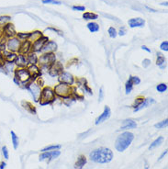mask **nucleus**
I'll list each match as a JSON object with an SVG mask.
<instances>
[{
  "mask_svg": "<svg viewBox=\"0 0 168 169\" xmlns=\"http://www.w3.org/2000/svg\"><path fill=\"white\" fill-rule=\"evenodd\" d=\"M91 161L98 164H107L113 159V152L109 148L101 147L92 151L89 155Z\"/></svg>",
  "mask_w": 168,
  "mask_h": 169,
  "instance_id": "nucleus-1",
  "label": "nucleus"
},
{
  "mask_svg": "<svg viewBox=\"0 0 168 169\" xmlns=\"http://www.w3.org/2000/svg\"><path fill=\"white\" fill-rule=\"evenodd\" d=\"M134 140V134L130 131H124L118 136L115 142V148L119 152H124Z\"/></svg>",
  "mask_w": 168,
  "mask_h": 169,
  "instance_id": "nucleus-2",
  "label": "nucleus"
},
{
  "mask_svg": "<svg viewBox=\"0 0 168 169\" xmlns=\"http://www.w3.org/2000/svg\"><path fill=\"white\" fill-rule=\"evenodd\" d=\"M14 77L20 81V86H23L24 88L31 82L33 81L31 74H30L27 67L24 68H16L14 71Z\"/></svg>",
  "mask_w": 168,
  "mask_h": 169,
  "instance_id": "nucleus-3",
  "label": "nucleus"
},
{
  "mask_svg": "<svg viewBox=\"0 0 168 169\" xmlns=\"http://www.w3.org/2000/svg\"><path fill=\"white\" fill-rule=\"evenodd\" d=\"M55 99H56V96H55L54 91H53V87L43 86L42 89L41 97H40L38 103H40V105H42V106L50 105L55 101Z\"/></svg>",
  "mask_w": 168,
  "mask_h": 169,
  "instance_id": "nucleus-4",
  "label": "nucleus"
},
{
  "mask_svg": "<svg viewBox=\"0 0 168 169\" xmlns=\"http://www.w3.org/2000/svg\"><path fill=\"white\" fill-rule=\"evenodd\" d=\"M53 91L56 97L64 99L69 96H73V86L64 84V83H59L53 87Z\"/></svg>",
  "mask_w": 168,
  "mask_h": 169,
  "instance_id": "nucleus-5",
  "label": "nucleus"
},
{
  "mask_svg": "<svg viewBox=\"0 0 168 169\" xmlns=\"http://www.w3.org/2000/svg\"><path fill=\"white\" fill-rule=\"evenodd\" d=\"M56 62L55 53H42L38 60V64L41 70H48L49 67Z\"/></svg>",
  "mask_w": 168,
  "mask_h": 169,
  "instance_id": "nucleus-6",
  "label": "nucleus"
},
{
  "mask_svg": "<svg viewBox=\"0 0 168 169\" xmlns=\"http://www.w3.org/2000/svg\"><path fill=\"white\" fill-rule=\"evenodd\" d=\"M26 89H28L31 96L33 98V100L34 102H39V99H40V97H41V93H42V86L37 82L36 80L35 81H31L26 87Z\"/></svg>",
  "mask_w": 168,
  "mask_h": 169,
  "instance_id": "nucleus-7",
  "label": "nucleus"
},
{
  "mask_svg": "<svg viewBox=\"0 0 168 169\" xmlns=\"http://www.w3.org/2000/svg\"><path fill=\"white\" fill-rule=\"evenodd\" d=\"M20 44H21V41L18 40L17 37H12V38H9L7 40L6 42V50H8V52H16L17 53L18 51H20Z\"/></svg>",
  "mask_w": 168,
  "mask_h": 169,
  "instance_id": "nucleus-8",
  "label": "nucleus"
},
{
  "mask_svg": "<svg viewBox=\"0 0 168 169\" xmlns=\"http://www.w3.org/2000/svg\"><path fill=\"white\" fill-rule=\"evenodd\" d=\"M62 72H64V65L57 61L53 63L48 69V74L51 77H58Z\"/></svg>",
  "mask_w": 168,
  "mask_h": 169,
  "instance_id": "nucleus-9",
  "label": "nucleus"
},
{
  "mask_svg": "<svg viewBox=\"0 0 168 169\" xmlns=\"http://www.w3.org/2000/svg\"><path fill=\"white\" fill-rule=\"evenodd\" d=\"M58 81L59 83H64L69 86H73L74 82H76V77H74L72 74H70L69 72H62L61 74L58 77Z\"/></svg>",
  "mask_w": 168,
  "mask_h": 169,
  "instance_id": "nucleus-10",
  "label": "nucleus"
},
{
  "mask_svg": "<svg viewBox=\"0 0 168 169\" xmlns=\"http://www.w3.org/2000/svg\"><path fill=\"white\" fill-rule=\"evenodd\" d=\"M49 41L48 37L47 36H42L40 39H38L37 41H35L34 42H32V45H31V52H41L43 45Z\"/></svg>",
  "mask_w": 168,
  "mask_h": 169,
  "instance_id": "nucleus-11",
  "label": "nucleus"
},
{
  "mask_svg": "<svg viewBox=\"0 0 168 169\" xmlns=\"http://www.w3.org/2000/svg\"><path fill=\"white\" fill-rule=\"evenodd\" d=\"M111 116V110H110V108L108 106H105L104 108V110L102 113L96 119V121H95V124L96 125H98L100 123H103L105 121H107Z\"/></svg>",
  "mask_w": 168,
  "mask_h": 169,
  "instance_id": "nucleus-12",
  "label": "nucleus"
},
{
  "mask_svg": "<svg viewBox=\"0 0 168 169\" xmlns=\"http://www.w3.org/2000/svg\"><path fill=\"white\" fill-rule=\"evenodd\" d=\"M57 43L53 41H48L42 47L41 53H54L56 51H57Z\"/></svg>",
  "mask_w": 168,
  "mask_h": 169,
  "instance_id": "nucleus-13",
  "label": "nucleus"
},
{
  "mask_svg": "<svg viewBox=\"0 0 168 169\" xmlns=\"http://www.w3.org/2000/svg\"><path fill=\"white\" fill-rule=\"evenodd\" d=\"M27 68H28L30 74H31L33 81L37 80L42 77V70L38 64H30V65H28Z\"/></svg>",
  "mask_w": 168,
  "mask_h": 169,
  "instance_id": "nucleus-14",
  "label": "nucleus"
},
{
  "mask_svg": "<svg viewBox=\"0 0 168 169\" xmlns=\"http://www.w3.org/2000/svg\"><path fill=\"white\" fill-rule=\"evenodd\" d=\"M2 32H3V36L7 39L12 38V37H15L17 32L15 30V27L12 23H8L3 29H2Z\"/></svg>",
  "mask_w": 168,
  "mask_h": 169,
  "instance_id": "nucleus-15",
  "label": "nucleus"
},
{
  "mask_svg": "<svg viewBox=\"0 0 168 169\" xmlns=\"http://www.w3.org/2000/svg\"><path fill=\"white\" fill-rule=\"evenodd\" d=\"M128 25L129 28L134 29V28H142L145 25V20L141 17H133L130 18L128 21Z\"/></svg>",
  "mask_w": 168,
  "mask_h": 169,
  "instance_id": "nucleus-16",
  "label": "nucleus"
},
{
  "mask_svg": "<svg viewBox=\"0 0 168 169\" xmlns=\"http://www.w3.org/2000/svg\"><path fill=\"white\" fill-rule=\"evenodd\" d=\"M14 64H15L17 68H24V67H28V65H29L27 58H26V55L20 54V53H17V56Z\"/></svg>",
  "mask_w": 168,
  "mask_h": 169,
  "instance_id": "nucleus-17",
  "label": "nucleus"
},
{
  "mask_svg": "<svg viewBox=\"0 0 168 169\" xmlns=\"http://www.w3.org/2000/svg\"><path fill=\"white\" fill-rule=\"evenodd\" d=\"M154 103H155V100H154V99H152V98L144 99L142 100V102L138 107H136L135 108H133V111H134V112H138V111H140V110H142V109H143V108H148V107L152 106V105L154 104Z\"/></svg>",
  "mask_w": 168,
  "mask_h": 169,
  "instance_id": "nucleus-18",
  "label": "nucleus"
},
{
  "mask_svg": "<svg viewBox=\"0 0 168 169\" xmlns=\"http://www.w3.org/2000/svg\"><path fill=\"white\" fill-rule=\"evenodd\" d=\"M31 45H32V42H30L28 40L24 41V42H21L20 51H18L17 53L23 54V55H27L28 53H30L31 52Z\"/></svg>",
  "mask_w": 168,
  "mask_h": 169,
  "instance_id": "nucleus-19",
  "label": "nucleus"
},
{
  "mask_svg": "<svg viewBox=\"0 0 168 169\" xmlns=\"http://www.w3.org/2000/svg\"><path fill=\"white\" fill-rule=\"evenodd\" d=\"M2 53H3V57H4L5 62H8V63H14L17 58V53L8 52V50L3 51Z\"/></svg>",
  "mask_w": 168,
  "mask_h": 169,
  "instance_id": "nucleus-20",
  "label": "nucleus"
},
{
  "mask_svg": "<svg viewBox=\"0 0 168 169\" xmlns=\"http://www.w3.org/2000/svg\"><path fill=\"white\" fill-rule=\"evenodd\" d=\"M137 127V123L136 121H134L133 120H130V119H127L125 120H123L122 125L120 127V130H125L128 129H134Z\"/></svg>",
  "mask_w": 168,
  "mask_h": 169,
  "instance_id": "nucleus-21",
  "label": "nucleus"
},
{
  "mask_svg": "<svg viewBox=\"0 0 168 169\" xmlns=\"http://www.w3.org/2000/svg\"><path fill=\"white\" fill-rule=\"evenodd\" d=\"M21 106L23 107V108L28 111L29 113L30 114H33V115H36L37 114V110H36V108L33 106V104L31 102H29V101H21Z\"/></svg>",
  "mask_w": 168,
  "mask_h": 169,
  "instance_id": "nucleus-22",
  "label": "nucleus"
},
{
  "mask_svg": "<svg viewBox=\"0 0 168 169\" xmlns=\"http://www.w3.org/2000/svg\"><path fill=\"white\" fill-rule=\"evenodd\" d=\"M26 58L28 61V64H38V60H39V56L37 55L36 52H30V53H28L26 55Z\"/></svg>",
  "mask_w": 168,
  "mask_h": 169,
  "instance_id": "nucleus-23",
  "label": "nucleus"
},
{
  "mask_svg": "<svg viewBox=\"0 0 168 169\" xmlns=\"http://www.w3.org/2000/svg\"><path fill=\"white\" fill-rule=\"evenodd\" d=\"M16 65L14 63H8V62H5L4 64L0 67V69L3 70L4 73L6 74H9V73H13L14 74V71L16 70Z\"/></svg>",
  "mask_w": 168,
  "mask_h": 169,
  "instance_id": "nucleus-24",
  "label": "nucleus"
},
{
  "mask_svg": "<svg viewBox=\"0 0 168 169\" xmlns=\"http://www.w3.org/2000/svg\"><path fill=\"white\" fill-rule=\"evenodd\" d=\"M156 55H157L156 65L159 66L161 69H164V68L166 67V64H165V57L163 55V53H161V52H157Z\"/></svg>",
  "mask_w": 168,
  "mask_h": 169,
  "instance_id": "nucleus-25",
  "label": "nucleus"
},
{
  "mask_svg": "<svg viewBox=\"0 0 168 169\" xmlns=\"http://www.w3.org/2000/svg\"><path fill=\"white\" fill-rule=\"evenodd\" d=\"M87 160H86V157L85 155H79V157L77 158V161L74 164V168L76 169H82L85 164H86Z\"/></svg>",
  "mask_w": 168,
  "mask_h": 169,
  "instance_id": "nucleus-26",
  "label": "nucleus"
},
{
  "mask_svg": "<svg viewBox=\"0 0 168 169\" xmlns=\"http://www.w3.org/2000/svg\"><path fill=\"white\" fill-rule=\"evenodd\" d=\"M42 36H43L42 32L40 31V30H35V31H32L30 32V38L28 41H30V42H34L35 41H37L38 39H40Z\"/></svg>",
  "mask_w": 168,
  "mask_h": 169,
  "instance_id": "nucleus-27",
  "label": "nucleus"
},
{
  "mask_svg": "<svg viewBox=\"0 0 168 169\" xmlns=\"http://www.w3.org/2000/svg\"><path fill=\"white\" fill-rule=\"evenodd\" d=\"M83 18L86 20H95L98 18V15L93 12H85L83 14Z\"/></svg>",
  "mask_w": 168,
  "mask_h": 169,
  "instance_id": "nucleus-28",
  "label": "nucleus"
},
{
  "mask_svg": "<svg viewBox=\"0 0 168 169\" xmlns=\"http://www.w3.org/2000/svg\"><path fill=\"white\" fill-rule=\"evenodd\" d=\"M10 135H11V142H12V144H13V148L15 150H17V147H18V144H20V139H18V136L15 133V131H13V130H11Z\"/></svg>",
  "mask_w": 168,
  "mask_h": 169,
  "instance_id": "nucleus-29",
  "label": "nucleus"
},
{
  "mask_svg": "<svg viewBox=\"0 0 168 169\" xmlns=\"http://www.w3.org/2000/svg\"><path fill=\"white\" fill-rule=\"evenodd\" d=\"M86 27H87L88 30L92 33L98 32L99 30V25L96 22H89V23H87Z\"/></svg>",
  "mask_w": 168,
  "mask_h": 169,
  "instance_id": "nucleus-30",
  "label": "nucleus"
},
{
  "mask_svg": "<svg viewBox=\"0 0 168 169\" xmlns=\"http://www.w3.org/2000/svg\"><path fill=\"white\" fill-rule=\"evenodd\" d=\"M11 20V17L9 16H1L0 17V30H2L8 23Z\"/></svg>",
  "mask_w": 168,
  "mask_h": 169,
  "instance_id": "nucleus-31",
  "label": "nucleus"
},
{
  "mask_svg": "<svg viewBox=\"0 0 168 169\" xmlns=\"http://www.w3.org/2000/svg\"><path fill=\"white\" fill-rule=\"evenodd\" d=\"M76 99L74 98L73 96H69V97H66V98H64L63 99V103L64 105H65L66 107H70L72 106L74 102H76Z\"/></svg>",
  "mask_w": 168,
  "mask_h": 169,
  "instance_id": "nucleus-32",
  "label": "nucleus"
},
{
  "mask_svg": "<svg viewBox=\"0 0 168 169\" xmlns=\"http://www.w3.org/2000/svg\"><path fill=\"white\" fill-rule=\"evenodd\" d=\"M30 34V32H17V33L16 34V37H17V38L18 40H20V41L24 42V41L29 40Z\"/></svg>",
  "mask_w": 168,
  "mask_h": 169,
  "instance_id": "nucleus-33",
  "label": "nucleus"
},
{
  "mask_svg": "<svg viewBox=\"0 0 168 169\" xmlns=\"http://www.w3.org/2000/svg\"><path fill=\"white\" fill-rule=\"evenodd\" d=\"M61 145L60 144H53V145H49V146H46L44 147L43 149L41 150V152L43 153V152H50V151H54V150H59L61 149Z\"/></svg>",
  "mask_w": 168,
  "mask_h": 169,
  "instance_id": "nucleus-34",
  "label": "nucleus"
},
{
  "mask_svg": "<svg viewBox=\"0 0 168 169\" xmlns=\"http://www.w3.org/2000/svg\"><path fill=\"white\" fill-rule=\"evenodd\" d=\"M163 138L162 136L158 137L157 139H155V140L151 143L150 147H149V150H153V149H154V148H156L157 146L161 145V143H163Z\"/></svg>",
  "mask_w": 168,
  "mask_h": 169,
  "instance_id": "nucleus-35",
  "label": "nucleus"
},
{
  "mask_svg": "<svg viewBox=\"0 0 168 169\" xmlns=\"http://www.w3.org/2000/svg\"><path fill=\"white\" fill-rule=\"evenodd\" d=\"M133 85H132V81H130L129 79L126 82V84H125V94L126 95H129V94L132 91V89H133Z\"/></svg>",
  "mask_w": 168,
  "mask_h": 169,
  "instance_id": "nucleus-36",
  "label": "nucleus"
},
{
  "mask_svg": "<svg viewBox=\"0 0 168 169\" xmlns=\"http://www.w3.org/2000/svg\"><path fill=\"white\" fill-rule=\"evenodd\" d=\"M167 88H168V86H167V84H165V83H160V84H158L156 86V90L159 93H164V92H166Z\"/></svg>",
  "mask_w": 168,
  "mask_h": 169,
  "instance_id": "nucleus-37",
  "label": "nucleus"
},
{
  "mask_svg": "<svg viewBox=\"0 0 168 169\" xmlns=\"http://www.w3.org/2000/svg\"><path fill=\"white\" fill-rule=\"evenodd\" d=\"M107 33H108L110 38H112V39H115L116 37L118 36V31H117V30L114 27H110L108 29V30H107Z\"/></svg>",
  "mask_w": 168,
  "mask_h": 169,
  "instance_id": "nucleus-38",
  "label": "nucleus"
},
{
  "mask_svg": "<svg viewBox=\"0 0 168 169\" xmlns=\"http://www.w3.org/2000/svg\"><path fill=\"white\" fill-rule=\"evenodd\" d=\"M167 125H168V119H165L164 120H162V121L154 124V127L156 129H163V128H165Z\"/></svg>",
  "mask_w": 168,
  "mask_h": 169,
  "instance_id": "nucleus-39",
  "label": "nucleus"
},
{
  "mask_svg": "<svg viewBox=\"0 0 168 169\" xmlns=\"http://www.w3.org/2000/svg\"><path fill=\"white\" fill-rule=\"evenodd\" d=\"M129 79L130 81H132V85H133V86H138V85H140V84H141V79H140V77H135V76H130Z\"/></svg>",
  "mask_w": 168,
  "mask_h": 169,
  "instance_id": "nucleus-40",
  "label": "nucleus"
},
{
  "mask_svg": "<svg viewBox=\"0 0 168 169\" xmlns=\"http://www.w3.org/2000/svg\"><path fill=\"white\" fill-rule=\"evenodd\" d=\"M42 4H50V5H61L62 2L59 0H42Z\"/></svg>",
  "mask_w": 168,
  "mask_h": 169,
  "instance_id": "nucleus-41",
  "label": "nucleus"
},
{
  "mask_svg": "<svg viewBox=\"0 0 168 169\" xmlns=\"http://www.w3.org/2000/svg\"><path fill=\"white\" fill-rule=\"evenodd\" d=\"M2 155H3L5 159L8 160L9 158V152H8V149L7 146H3L2 147Z\"/></svg>",
  "mask_w": 168,
  "mask_h": 169,
  "instance_id": "nucleus-42",
  "label": "nucleus"
},
{
  "mask_svg": "<svg viewBox=\"0 0 168 169\" xmlns=\"http://www.w3.org/2000/svg\"><path fill=\"white\" fill-rule=\"evenodd\" d=\"M81 88H83V89H84V91H85V92H86V93L88 94V95H90V96H92V95H93L92 89L89 87V86L87 85V83H86V84H85V85H84V86H83Z\"/></svg>",
  "mask_w": 168,
  "mask_h": 169,
  "instance_id": "nucleus-43",
  "label": "nucleus"
},
{
  "mask_svg": "<svg viewBox=\"0 0 168 169\" xmlns=\"http://www.w3.org/2000/svg\"><path fill=\"white\" fill-rule=\"evenodd\" d=\"M160 49L161 51L163 52H168V42L165 41V42H163L160 45Z\"/></svg>",
  "mask_w": 168,
  "mask_h": 169,
  "instance_id": "nucleus-44",
  "label": "nucleus"
},
{
  "mask_svg": "<svg viewBox=\"0 0 168 169\" xmlns=\"http://www.w3.org/2000/svg\"><path fill=\"white\" fill-rule=\"evenodd\" d=\"M144 99V98H142V97H138L136 99H135V102H134V104L132 105V108H135L136 107H138L142 102V100Z\"/></svg>",
  "mask_w": 168,
  "mask_h": 169,
  "instance_id": "nucleus-45",
  "label": "nucleus"
},
{
  "mask_svg": "<svg viewBox=\"0 0 168 169\" xmlns=\"http://www.w3.org/2000/svg\"><path fill=\"white\" fill-rule=\"evenodd\" d=\"M73 10H76V11H85L86 8L84 6H73L72 7Z\"/></svg>",
  "mask_w": 168,
  "mask_h": 169,
  "instance_id": "nucleus-46",
  "label": "nucleus"
},
{
  "mask_svg": "<svg viewBox=\"0 0 168 169\" xmlns=\"http://www.w3.org/2000/svg\"><path fill=\"white\" fill-rule=\"evenodd\" d=\"M151 64V60L150 59H143V61H142V66H143V68H148L149 67V65Z\"/></svg>",
  "mask_w": 168,
  "mask_h": 169,
  "instance_id": "nucleus-47",
  "label": "nucleus"
},
{
  "mask_svg": "<svg viewBox=\"0 0 168 169\" xmlns=\"http://www.w3.org/2000/svg\"><path fill=\"white\" fill-rule=\"evenodd\" d=\"M104 99V88L103 87H100L99 89V94H98V99H99V102H101Z\"/></svg>",
  "mask_w": 168,
  "mask_h": 169,
  "instance_id": "nucleus-48",
  "label": "nucleus"
},
{
  "mask_svg": "<svg viewBox=\"0 0 168 169\" xmlns=\"http://www.w3.org/2000/svg\"><path fill=\"white\" fill-rule=\"evenodd\" d=\"M125 34H126V29H125L124 27H121V28L120 29L119 32H118V35H120V36H124Z\"/></svg>",
  "mask_w": 168,
  "mask_h": 169,
  "instance_id": "nucleus-49",
  "label": "nucleus"
},
{
  "mask_svg": "<svg viewBox=\"0 0 168 169\" xmlns=\"http://www.w3.org/2000/svg\"><path fill=\"white\" fill-rule=\"evenodd\" d=\"M5 63V60H4V57H3V53L2 52L0 51V67H1Z\"/></svg>",
  "mask_w": 168,
  "mask_h": 169,
  "instance_id": "nucleus-50",
  "label": "nucleus"
},
{
  "mask_svg": "<svg viewBox=\"0 0 168 169\" xmlns=\"http://www.w3.org/2000/svg\"><path fill=\"white\" fill-rule=\"evenodd\" d=\"M47 30H53V31H55V32H58V34H60V35H63V32H62V31H60V30H56V29H54V28H48Z\"/></svg>",
  "mask_w": 168,
  "mask_h": 169,
  "instance_id": "nucleus-51",
  "label": "nucleus"
},
{
  "mask_svg": "<svg viewBox=\"0 0 168 169\" xmlns=\"http://www.w3.org/2000/svg\"><path fill=\"white\" fill-rule=\"evenodd\" d=\"M167 153H168V151H167V150H165V151H164V152H163V153L161 155V156L159 157V159H158V160H159V161H160V160H162V159H163V157H164V156L167 155Z\"/></svg>",
  "mask_w": 168,
  "mask_h": 169,
  "instance_id": "nucleus-52",
  "label": "nucleus"
},
{
  "mask_svg": "<svg viewBox=\"0 0 168 169\" xmlns=\"http://www.w3.org/2000/svg\"><path fill=\"white\" fill-rule=\"evenodd\" d=\"M142 50H144L145 52H151V49H149L147 46H145V45H142V47H141Z\"/></svg>",
  "mask_w": 168,
  "mask_h": 169,
  "instance_id": "nucleus-53",
  "label": "nucleus"
},
{
  "mask_svg": "<svg viewBox=\"0 0 168 169\" xmlns=\"http://www.w3.org/2000/svg\"><path fill=\"white\" fill-rule=\"evenodd\" d=\"M6 165H7V164H6V162H1L0 163V169H5L6 168Z\"/></svg>",
  "mask_w": 168,
  "mask_h": 169,
  "instance_id": "nucleus-54",
  "label": "nucleus"
},
{
  "mask_svg": "<svg viewBox=\"0 0 168 169\" xmlns=\"http://www.w3.org/2000/svg\"><path fill=\"white\" fill-rule=\"evenodd\" d=\"M13 81H14V83H15L17 86H20V81H18V80H17V79L15 77H13Z\"/></svg>",
  "mask_w": 168,
  "mask_h": 169,
  "instance_id": "nucleus-55",
  "label": "nucleus"
},
{
  "mask_svg": "<svg viewBox=\"0 0 168 169\" xmlns=\"http://www.w3.org/2000/svg\"><path fill=\"white\" fill-rule=\"evenodd\" d=\"M146 8L150 11V12H156V10L155 9H154V8H149V7H146Z\"/></svg>",
  "mask_w": 168,
  "mask_h": 169,
  "instance_id": "nucleus-56",
  "label": "nucleus"
},
{
  "mask_svg": "<svg viewBox=\"0 0 168 169\" xmlns=\"http://www.w3.org/2000/svg\"><path fill=\"white\" fill-rule=\"evenodd\" d=\"M167 4H168L167 2H163V3H162L161 5H163V6H165V7H167Z\"/></svg>",
  "mask_w": 168,
  "mask_h": 169,
  "instance_id": "nucleus-57",
  "label": "nucleus"
}]
</instances>
